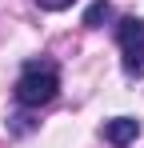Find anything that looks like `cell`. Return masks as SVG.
<instances>
[{
	"label": "cell",
	"instance_id": "6da1fadb",
	"mask_svg": "<svg viewBox=\"0 0 144 148\" xmlns=\"http://www.w3.org/2000/svg\"><path fill=\"white\" fill-rule=\"evenodd\" d=\"M56 88H60L56 64L32 60V64L20 72V80H16V100H20L24 108H40V104H48V100L56 96Z\"/></svg>",
	"mask_w": 144,
	"mask_h": 148
},
{
	"label": "cell",
	"instance_id": "7a4b0ae2",
	"mask_svg": "<svg viewBox=\"0 0 144 148\" xmlns=\"http://www.w3.org/2000/svg\"><path fill=\"white\" fill-rule=\"evenodd\" d=\"M136 136H140V120H132V116H116V120L104 124V140H108V144H116V148L132 144Z\"/></svg>",
	"mask_w": 144,
	"mask_h": 148
},
{
	"label": "cell",
	"instance_id": "3957f363",
	"mask_svg": "<svg viewBox=\"0 0 144 148\" xmlns=\"http://www.w3.org/2000/svg\"><path fill=\"white\" fill-rule=\"evenodd\" d=\"M116 40H120V48H128V44L144 40V20H140V16H124L120 28H116Z\"/></svg>",
	"mask_w": 144,
	"mask_h": 148
},
{
	"label": "cell",
	"instance_id": "277c9868",
	"mask_svg": "<svg viewBox=\"0 0 144 148\" xmlns=\"http://www.w3.org/2000/svg\"><path fill=\"white\" fill-rule=\"evenodd\" d=\"M124 72L128 76H144V40L124 48Z\"/></svg>",
	"mask_w": 144,
	"mask_h": 148
},
{
	"label": "cell",
	"instance_id": "5b68a950",
	"mask_svg": "<svg viewBox=\"0 0 144 148\" xmlns=\"http://www.w3.org/2000/svg\"><path fill=\"white\" fill-rule=\"evenodd\" d=\"M108 20H112V4H108V0L88 4V12H84V24H88V28H104Z\"/></svg>",
	"mask_w": 144,
	"mask_h": 148
},
{
	"label": "cell",
	"instance_id": "8992f818",
	"mask_svg": "<svg viewBox=\"0 0 144 148\" xmlns=\"http://www.w3.org/2000/svg\"><path fill=\"white\" fill-rule=\"evenodd\" d=\"M36 4H40L44 12H60V8H68L72 0H36Z\"/></svg>",
	"mask_w": 144,
	"mask_h": 148
}]
</instances>
